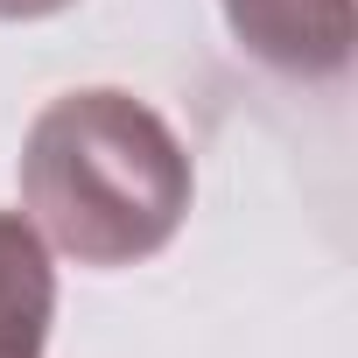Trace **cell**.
I'll use <instances>...</instances> for the list:
<instances>
[{"instance_id": "obj_2", "label": "cell", "mask_w": 358, "mask_h": 358, "mask_svg": "<svg viewBox=\"0 0 358 358\" xmlns=\"http://www.w3.org/2000/svg\"><path fill=\"white\" fill-rule=\"evenodd\" d=\"M239 50L281 78L323 85L351 71V0H218Z\"/></svg>"}, {"instance_id": "obj_3", "label": "cell", "mask_w": 358, "mask_h": 358, "mask_svg": "<svg viewBox=\"0 0 358 358\" xmlns=\"http://www.w3.org/2000/svg\"><path fill=\"white\" fill-rule=\"evenodd\" d=\"M57 323V267L22 211H0V358H43Z\"/></svg>"}, {"instance_id": "obj_4", "label": "cell", "mask_w": 358, "mask_h": 358, "mask_svg": "<svg viewBox=\"0 0 358 358\" xmlns=\"http://www.w3.org/2000/svg\"><path fill=\"white\" fill-rule=\"evenodd\" d=\"M64 8H71V0H0V22H50Z\"/></svg>"}, {"instance_id": "obj_1", "label": "cell", "mask_w": 358, "mask_h": 358, "mask_svg": "<svg viewBox=\"0 0 358 358\" xmlns=\"http://www.w3.org/2000/svg\"><path fill=\"white\" fill-rule=\"evenodd\" d=\"M15 176L43 246L71 253L78 267L155 260L176 239L197 190L176 127L120 85L50 99L29 120Z\"/></svg>"}]
</instances>
